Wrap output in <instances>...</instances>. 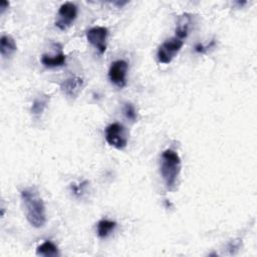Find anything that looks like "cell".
I'll return each mask as SVG.
<instances>
[{
  "instance_id": "1",
  "label": "cell",
  "mask_w": 257,
  "mask_h": 257,
  "mask_svg": "<svg viewBox=\"0 0 257 257\" xmlns=\"http://www.w3.org/2000/svg\"><path fill=\"white\" fill-rule=\"evenodd\" d=\"M21 199L25 208L26 219L35 228H41L46 222L45 206L42 198L35 188H27L21 191Z\"/></svg>"
},
{
  "instance_id": "2",
  "label": "cell",
  "mask_w": 257,
  "mask_h": 257,
  "mask_svg": "<svg viewBox=\"0 0 257 257\" xmlns=\"http://www.w3.org/2000/svg\"><path fill=\"white\" fill-rule=\"evenodd\" d=\"M181 167L182 163L178 153L170 149L162 153L160 160V173L168 191L174 192L176 190Z\"/></svg>"
},
{
  "instance_id": "3",
  "label": "cell",
  "mask_w": 257,
  "mask_h": 257,
  "mask_svg": "<svg viewBox=\"0 0 257 257\" xmlns=\"http://www.w3.org/2000/svg\"><path fill=\"white\" fill-rule=\"evenodd\" d=\"M184 45V40L177 36H173L164 41L158 49L157 57L159 62L168 64L179 53Z\"/></svg>"
},
{
  "instance_id": "4",
  "label": "cell",
  "mask_w": 257,
  "mask_h": 257,
  "mask_svg": "<svg viewBox=\"0 0 257 257\" xmlns=\"http://www.w3.org/2000/svg\"><path fill=\"white\" fill-rule=\"evenodd\" d=\"M105 137L108 144L118 150H123L128 145V134L123 125L114 123L105 130Z\"/></svg>"
},
{
  "instance_id": "5",
  "label": "cell",
  "mask_w": 257,
  "mask_h": 257,
  "mask_svg": "<svg viewBox=\"0 0 257 257\" xmlns=\"http://www.w3.org/2000/svg\"><path fill=\"white\" fill-rule=\"evenodd\" d=\"M57 20L55 21V26L60 30H66L71 26L73 21L77 16V7L72 2L63 3L58 10Z\"/></svg>"
},
{
  "instance_id": "6",
  "label": "cell",
  "mask_w": 257,
  "mask_h": 257,
  "mask_svg": "<svg viewBox=\"0 0 257 257\" xmlns=\"http://www.w3.org/2000/svg\"><path fill=\"white\" fill-rule=\"evenodd\" d=\"M128 62L119 59L112 63L109 69V78L116 87L123 89L127 84V72H128Z\"/></svg>"
},
{
  "instance_id": "7",
  "label": "cell",
  "mask_w": 257,
  "mask_h": 257,
  "mask_svg": "<svg viewBox=\"0 0 257 257\" xmlns=\"http://www.w3.org/2000/svg\"><path fill=\"white\" fill-rule=\"evenodd\" d=\"M109 34V30L104 26H96L87 31V39L93 44L101 54H104L107 49V37Z\"/></svg>"
},
{
  "instance_id": "8",
  "label": "cell",
  "mask_w": 257,
  "mask_h": 257,
  "mask_svg": "<svg viewBox=\"0 0 257 257\" xmlns=\"http://www.w3.org/2000/svg\"><path fill=\"white\" fill-rule=\"evenodd\" d=\"M83 88V79L79 76L73 75L64 79L60 83V90L63 95L69 99H75Z\"/></svg>"
},
{
  "instance_id": "9",
  "label": "cell",
  "mask_w": 257,
  "mask_h": 257,
  "mask_svg": "<svg viewBox=\"0 0 257 257\" xmlns=\"http://www.w3.org/2000/svg\"><path fill=\"white\" fill-rule=\"evenodd\" d=\"M17 49L14 38L10 35H2L0 39V53L3 58L10 57Z\"/></svg>"
},
{
  "instance_id": "10",
  "label": "cell",
  "mask_w": 257,
  "mask_h": 257,
  "mask_svg": "<svg viewBox=\"0 0 257 257\" xmlns=\"http://www.w3.org/2000/svg\"><path fill=\"white\" fill-rule=\"evenodd\" d=\"M66 56L65 54L60 50L54 55L50 54H43L41 56V63L46 67H59L65 64Z\"/></svg>"
},
{
  "instance_id": "11",
  "label": "cell",
  "mask_w": 257,
  "mask_h": 257,
  "mask_svg": "<svg viewBox=\"0 0 257 257\" xmlns=\"http://www.w3.org/2000/svg\"><path fill=\"white\" fill-rule=\"evenodd\" d=\"M36 255L44 257H55L59 255V252L57 246L52 241L46 240L36 248Z\"/></svg>"
},
{
  "instance_id": "12",
  "label": "cell",
  "mask_w": 257,
  "mask_h": 257,
  "mask_svg": "<svg viewBox=\"0 0 257 257\" xmlns=\"http://www.w3.org/2000/svg\"><path fill=\"white\" fill-rule=\"evenodd\" d=\"M191 17L189 14H183L178 18L177 25H176V35L180 39H184L188 35L189 26H190Z\"/></svg>"
},
{
  "instance_id": "13",
  "label": "cell",
  "mask_w": 257,
  "mask_h": 257,
  "mask_svg": "<svg viewBox=\"0 0 257 257\" xmlns=\"http://www.w3.org/2000/svg\"><path fill=\"white\" fill-rule=\"evenodd\" d=\"M117 227V223L115 221H111L108 219H103L98 223L97 233L100 238H107Z\"/></svg>"
},
{
  "instance_id": "14",
  "label": "cell",
  "mask_w": 257,
  "mask_h": 257,
  "mask_svg": "<svg viewBox=\"0 0 257 257\" xmlns=\"http://www.w3.org/2000/svg\"><path fill=\"white\" fill-rule=\"evenodd\" d=\"M48 102H49V97L46 96V95H42V96L37 97L34 100V102L32 103L31 114L34 115V116H40L44 112Z\"/></svg>"
},
{
  "instance_id": "15",
  "label": "cell",
  "mask_w": 257,
  "mask_h": 257,
  "mask_svg": "<svg viewBox=\"0 0 257 257\" xmlns=\"http://www.w3.org/2000/svg\"><path fill=\"white\" fill-rule=\"evenodd\" d=\"M123 112L125 117L132 122H136L137 120V111L135 109V107L133 106V104L131 103H126L124 108H123Z\"/></svg>"
},
{
  "instance_id": "16",
  "label": "cell",
  "mask_w": 257,
  "mask_h": 257,
  "mask_svg": "<svg viewBox=\"0 0 257 257\" xmlns=\"http://www.w3.org/2000/svg\"><path fill=\"white\" fill-rule=\"evenodd\" d=\"M88 182L87 181H84V182H82V183H80V184H78V185H71V191H72V193H73V195H75V196H80L82 193H83V190H84V187H85V184H87Z\"/></svg>"
},
{
  "instance_id": "17",
  "label": "cell",
  "mask_w": 257,
  "mask_h": 257,
  "mask_svg": "<svg viewBox=\"0 0 257 257\" xmlns=\"http://www.w3.org/2000/svg\"><path fill=\"white\" fill-rule=\"evenodd\" d=\"M9 6V3L6 1H1L0 2V8H1V13L4 12V10Z\"/></svg>"
}]
</instances>
